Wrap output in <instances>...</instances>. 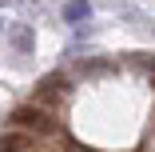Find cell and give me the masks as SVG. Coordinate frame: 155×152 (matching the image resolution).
Returning <instances> with one entry per match:
<instances>
[{
    "label": "cell",
    "instance_id": "1",
    "mask_svg": "<svg viewBox=\"0 0 155 152\" xmlns=\"http://www.w3.org/2000/svg\"><path fill=\"white\" fill-rule=\"evenodd\" d=\"M16 124L20 128H28V132H52L56 124H52V116L48 112H40V108H32V104H24V108H16Z\"/></svg>",
    "mask_w": 155,
    "mask_h": 152
},
{
    "label": "cell",
    "instance_id": "2",
    "mask_svg": "<svg viewBox=\"0 0 155 152\" xmlns=\"http://www.w3.org/2000/svg\"><path fill=\"white\" fill-rule=\"evenodd\" d=\"M8 40H12V48H16L20 60H28V56L36 52V32H32V24H12V28H8Z\"/></svg>",
    "mask_w": 155,
    "mask_h": 152
},
{
    "label": "cell",
    "instance_id": "3",
    "mask_svg": "<svg viewBox=\"0 0 155 152\" xmlns=\"http://www.w3.org/2000/svg\"><path fill=\"white\" fill-rule=\"evenodd\" d=\"M87 16H91V0H68L64 4V20L68 24H87Z\"/></svg>",
    "mask_w": 155,
    "mask_h": 152
},
{
    "label": "cell",
    "instance_id": "4",
    "mask_svg": "<svg viewBox=\"0 0 155 152\" xmlns=\"http://www.w3.org/2000/svg\"><path fill=\"white\" fill-rule=\"evenodd\" d=\"M20 148H24V136H20V132L0 136V152H20Z\"/></svg>",
    "mask_w": 155,
    "mask_h": 152
},
{
    "label": "cell",
    "instance_id": "5",
    "mask_svg": "<svg viewBox=\"0 0 155 152\" xmlns=\"http://www.w3.org/2000/svg\"><path fill=\"white\" fill-rule=\"evenodd\" d=\"M143 28H147V32H151V36H155V20H147V24H143Z\"/></svg>",
    "mask_w": 155,
    "mask_h": 152
},
{
    "label": "cell",
    "instance_id": "6",
    "mask_svg": "<svg viewBox=\"0 0 155 152\" xmlns=\"http://www.w3.org/2000/svg\"><path fill=\"white\" fill-rule=\"evenodd\" d=\"M0 36H4V20H0Z\"/></svg>",
    "mask_w": 155,
    "mask_h": 152
}]
</instances>
